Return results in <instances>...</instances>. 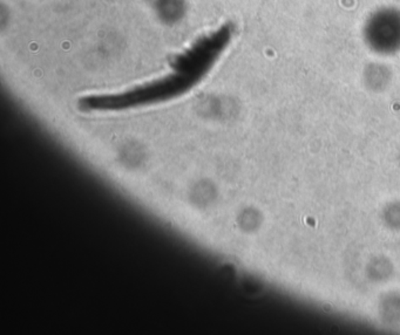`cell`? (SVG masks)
Here are the masks:
<instances>
[{
  "instance_id": "cell-1",
  "label": "cell",
  "mask_w": 400,
  "mask_h": 335,
  "mask_svg": "<svg viewBox=\"0 0 400 335\" xmlns=\"http://www.w3.org/2000/svg\"><path fill=\"white\" fill-rule=\"evenodd\" d=\"M232 29L222 25L200 36L173 60L167 74L118 93L95 94L79 100L85 113H116L164 104L189 93L207 76L232 41Z\"/></svg>"
}]
</instances>
